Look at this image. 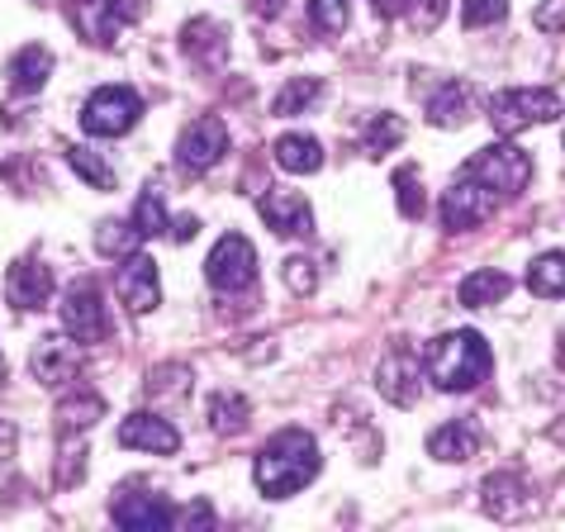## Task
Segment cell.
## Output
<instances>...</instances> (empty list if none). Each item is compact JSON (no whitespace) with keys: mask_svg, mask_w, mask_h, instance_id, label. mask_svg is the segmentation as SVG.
Listing matches in <instances>:
<instances>
[{"mask_svg":"<svg viewBox=\"0 0 565 532\" xmlns=\"http://www.w3.org/2000/svg\"><path fill=\"white\" fill-rule=\"evenodd\" d=\"M181 49L195 67L214 72V67H224V57H228V29L218 20H210V14H200V20H191L181 29Z\"/></svg>","mask_w":565,"mask_h":532,"instance_id":"obj_16","label":"cell"},{"mask_svg":"<svg viewBox=\"0 0 565 532\" xmlns=\"http://www.w3.org/2000/svg\"><path fill=\"white\" fill-rule=\"evenodd\" d=\"M271 152H276V167L290 171V177H313L323 167V143L309 134H280Z\"/></svg>","mask_w":565,"mask_h":532,"instance_id":"obj_22","label":"cell"},{"mask_svg":"<svg viewBox=\"0 0 565 532\" xmlns=\"http://www.w3.org/2000/svg\"><path fill=\"white\" fill-rule=\"evenodd\" d=\"M523 280H527L532 295H542V300H561L565 295V253H542L527 266Z\"/></svg>","mask_w":565,"mask_h":532,"instance_id":"obj_25","label":"cell"},{"mask_svg":"<svg viewBox=\"0 0 565 532\" xmlns=\"http://www.w3.org/2000/svg\"><path fill=\"white\" fill-rule=\"evenodd\" d=\"M257 210L266 219V228L280 233V238H309L313 233V210L300 191H266L257 200Z\"/></svg>","mask_w":565,"mask_h":532,"instance_id":"obj_14","label":"cell"},{"mask_svg":"<svg viewBox=\"0 0 565 532\" xmlns=\"http://www.w3.org/2000/svg\"><path fill=\"white\" fill-rule=\"evenodd\" d=\"M286 286H290L295 295H309V290H313V262L290 257V262H286Z\"/></svg>","mask_w":565,"mask_h":532,"instance_id":"obj_37","label":"cell"},{"mask_svg":"<svg viewBox=\"0 0 565 532\" xmlns=\"http://www.w3.org/2000/svg\"><path fill=\"white\" fill-rule=\"evenodd\" d=\"M62 328H67L76 342H105L109 315H105V295L90 276L72 280L67 295H62Z\"/></svg>","mask_w":565,"mask_h":532,"instance_id":"obj_8","label":"cell"},{"mask_svg":"<svg viewBox=\"0 0 565 532\" xmlns=\"http://www.w3.org/2000/svg\"><path fill=\"white\" fill-rule=\"evenodd\" d=\"M509 290H513V280H509L504 272H470V276L461 280L457 300H461L466 309H490V305L504 300Z\"/></svg>","mask_w":565,"mask_h":532,"instance_id":"obj_23","label":"cell"},{"mask_svg":"<svg viewBox=\"0 0 565 532\" xmlns=\"http://www.w3.org/2000/svg\"><path fill=\"white\" fill-rule=\"evenodd\" d=\"M0 385H6V357H0Z\"/></svg>","mask_w":565,"mask_h":532,"instance_id":"obj_45","label":"cell"},{"mask_svg":"<svg viewBox=\"0 0 565 532\" xmlns=\"http://www.w3.org/2000/svg\"><path fill=\"white\" fill-rule=\"evenodd\" d=\"M115 295L129 315H152L162 300V280H157V262L148 253H129L115 266Z\"/></svg>","mask_w":565,"mask_h":532,"instance_id":"obj_10","label":"cell"},{"mask_svg":"<svg viewBox=\"0 0 565 532\" xmlns=\"http://www.w3.org/2000/svg\"><path fill=\"white\" fill-rule=\"evenodd\" d=\"M143 115V100L129 86H100L90 91V100L82 105V129L90 138H124Z\"/></svg>","mask_w":565,"mask_h":532,"instance_id":"obj_6","label":"cell"},{"mask_svg":"<svg viewBox=\"0 0 565 532\" xmlns=\"http://www.w3.org/2000/svg\"><path fill=\"white\" fill-rule=\"evenodd\" d=\"M461 171H470L476 181H484L499 200H513V195H523V191H527V181H532V158H527L523 148H513L509 138H504V143L480 148Z\"/></svg>","mask_w":565,"mask_h":532,"instance_id":"obj_4","label":"cell"},{"mask_svg":"<svg viewBox=\"0 0 565 532\" xmlns=\"http://www.w3.org/2000/svg\"><path fill=\"white\" fill-rule=\"evenodd\" d=\"M247 418H253V404H247L243 395H233V390H218V395L210 400V428L214 433L233 437V433L247 428Z\"/></svg>","mask_w":565,"mask_h":532,"instance_id":"obj_26","label":"cell"},{"mask_svg":"<svg viewBox=\"0 0 565 532\" xmlns=\"http://www.w3.org/2000/svg\"><path fill=\"white\" fill-rule=\"evenodd\" d=\"M399 138H404V119L399 115H375L371 129H366V152L371 158H385L390 148H399Z\"/></svg>","mask_w":565,"mask_h":532,"instance_id":"obj_32","label":"cell"},{"mask_svg":"<svg viewBox=\"0 0 565 532\" xmlns=\"http://www.w3.org/2000/svg\"><path fill=\"white\" fill-rule=\"evenodd\" d=\"M6 76H10L14 96H34V91H43V82L53 76V53L43 49V43H24V49L6 62Z\"/></svg>","mask_w":565,"mask_h":532,"instance_id":"obj_19","label":"cell"},{"mask_svg":"<svg viewBox=\"0 0 565 532\" xmlns=\"http://www.w3.org/2000/svg\"><path fill=\"white\" fill-rule=\"evenodd\" d=\"M537 29L542 34H565V0H542L537 6Z\"/></svg>","mask_w":565,"mask_h":532,"instance_id":"obj_38","label":"cell"},{"mask_svg":"<svg viewBox=\"0 0 565 532\" xmlns=\"http://www.w3.org/2000/svg\"><path fill=\"white\" fill-rule=\"evenodd\" d=\"M319 476V443L305 428H280L271 443L262 447L253 466V485L266 499H290Z\"/></svg>","mask_w":565,"mask_h":532,"instance_id":"obj_1","label":"cell"},{"mask_svg":"<svg viewBox=\"0 0 565 532\" xmlns=\"http://www.w3.org/2000/svg\"><path fill=\"white\" fill-rule=\"evenodd\" d=\"M470 119V91L461 82L443 86L437 96L428 100V124H437V129H461V124Z\"/></svg>","mask_w":565,"mask_h":532,"instance_id":"obj_24","label":"cell"},{"mask_svg":"<svg viewBox=\"0 0 565 532\" xmlns=\"http://www.w3.org/2000/svg\"><path fill=\"white\" fill-rule=\"evenodd\" d=\"M205 280L214 290H247L257 280V247L243 238V233H224V238L214 243V253L205 257Z\"/></svg>","mask_w":565,"mask_h":532,"instance_id":"obj_7","label":"cell"},{"mask_svg":"<svg viewBox=\"0 0 565 532\" xmlns=\"http://www.w3.org/2000/svg\"><path fill=\"white\" fill-rule=\"evenodd\" d=\"M109 519H115L119 528H129V532H148V528H171L177 513H171L157 494H124Z\"/></svg>","mask_w":565,"mask_h":532,"instance_id":"obj_20","label":"cell"},{"mask_svg":"<svg viewBox=\"0 0 565 532\" xmlns=\"http://www.w3.org/2000/svg\"><path fill=\"white\" fill-rule=\"evenodd\" d=\"M395 200H399V214L404 219H423V210H428V200H423V181L414 167H399L395 171Z\"/></svg>","mask_w":565,"mask_h":532,"instance_id":"obj_31","label":"cell"},{"mask_svg":"<svg viewBox=\"0 0 565 532\" xmlns=\"http://www.w3.org/2000/svg\"><path fill=\"white\" fill-rule=\"evenodd\" d=\"M171 238H177V243H191L195 238V233H200V219L195 214H177V219H171Z\"/></svg>","mask_w":565,"mask_h":532,"instance_id":"obj_39","label":"cell"},{"mask_svg":"<svg viewBox=\"0 0 565 532\" xmlns=\"http://www.w3.org/2000/svg\"><path fill=\"white\" fill-rule=\"evenodd\" d=\"M143 14V0H67V24L90 49H109Z\"/></svg>","mask_w":565,"mask_h":532,"instance_id":"obj_3","label":"cell"},{"mask_svg":"<svg viewBox=\"0 0 565 532\" xmlns=\"http://www.w3.org/2000/svg\"><path fill=\"white\" fill-rule=\"evenodd\" d=\"M494 205H499V195L490 191V185L476 181L470 171H461V177L447 185V195H443V224L451 233L476 228V224H484V219L494 214Z\"/></svg>","mask_w":565,"mask_h":532,"instance_id":"obj_11","label":"cell"},{"mask_svg":"<svg viewBox=\"0 0 565 532\" xmlns=\"http://www.w3.org/2000/svg\"><path fill=\"white\" fill-rule=\"evenodd\" d=\"M309 20L319 34H342L348 29V0H309Z\"/></svg>","mask_w":565,"mask_h":532,"instance_id":"obj_34","label":"cell"},{"mask_svg":"<svg viewBox=\"0 0 565 532\" xmlns=\"http://www.w3.org/2000/svg\"><path fill=\"white\" fill-rule=\"evenodd\" d=\"M253 10L262 14V20H276V14L286 10V0H253Z\"/></svg>","mask_w":565,"mask_h":532,"instance_id":"obj_42","label":"cell"},{"mask_svg":"<svg viewBox=\"0 0 565 532\" xmlns=\"http://www.w3.org/2000/svg\"><path fill=\"white\" fill-rule=\"evenodd\" d=\"M371 10L381 14V20H395V14H404V0H371Z\"/></svg>","mask_w":565,"mask_h":532,"instance_id":"obj_41","label":"cell"},{"mask_svg":"<svg viewBox=\"0 0 565 532\" xmlns=\"http://www.w3.org/2000/svg\"><path fill=\"white\" fill-rule=\"evenodd\" d=\"M76 342V338H72ZM67 338H39L34 342V357H29V371H34L39 385L49 390H62V385H76V375H82V352L72 348Z\"/></svg>","mask_w":565,"mask_h":532,"instance_id":"obj_13","label":"cell"},{"mask_svg":"<svg viewBox=\"0 0 565 532\" xmlns=\"http://www.w3.org/2000/svg\"><path fill=\"white\" fill-rule=\"evenodd\" d=\"M428 375L437 390H457V395H466V390H476L484 375H490V342H484L476 328H457V333H443L433 338L428 348Z\"/></svg>","mask_w":565,"mask_h":532,"instance_id":"obj_2","label":"cell"},{"mask_svg":"<svg viewBox=\"0 0 565 532\" xmlns=\"http://www.w3.org/2000/svg\"><path fill=\"white\" fill-rule=\"evenodd\" d=\"M480 504H484V513L490 519H518V513L527 509V485L518 480L513 471H499V476H490L480 485Z\"/></svg>","mask_w":565,"mask_h":532,"instance_id":"obj_21","label":"cell"},{"mask_svg":"<svg viewBox=\"0 0 565 532\" xmlns=\"http://www.w3.org/2000/svg\"><path fill=\"white\" fill-rule=\"evenodd\" d=\"M138 243H143V233H138L134 224H100L96 228V253L100 257H129V253H138Z\"/></svg>","mask_w":565,"mask_h":532,"instance_id":"obj_29","label":"cell"},{"mask_svg":"<svg viewBox=\"0 0 565 532\" xmlns=\"http://www.w3.org/2000/svg\"><path fill=\"white\" fill-rule=\"evenodd\" d=\"M62 158H67V167L76 171V177H86L90 185H96V191H115V167H109L105 158H96V152H90V148L72 143L67 152H62Z\"/></svg>","mask_w":565,"mask_h":532,"instance_id":"obj_28","label":"cell"},{"mask_svg":"<svg viewBox=\"0 0 565 532\" xmlns=\"http://www.w3.org/2000/svg\"><path fill=\"white\" fill-rule=\"evenodd\" d=\"M181 519H185V523H200V528H214V509H210V504H191V509L181 513Z\"/></svg>","mask_w":565,"mask_h":532,"instance_id":"obj_40","label":"cell"},{"mask_svg":"<svg viewBox=\"0 0 565 532\" xmlns=\"http://www.w3.org/2000/svg\"><path fill=\"white\" fill-rule=\"evenodd\" d=\"M556 115H561V96L556 91H542V86H518V91L490 96V124L504 138L527 129V124H552Z\"/></svg>","mask_w":565,"mask_h":532,"instance_id":"obj_5","label":"cell"},{"mask_svg":"<svg viewBox=\"0 0 565 532\" xmlns=\"http://www.w3.org/2000/svg\"><path fill=\"white\" fill-rule=\"evenodd\" d=\"M423 371H428V362H423L414 348L395 342V348L381 357V366H375V390H381L395 409H409L423 395Z\"/></svg>","mask_w":565,"mask_h":532,"instance_id":"obj_9","label":"cell"},{"mask_svg":"<svg viewBox=\"0 0 565 532\" xmlns=\"http://www.w3.org/2000/svg\"><path fill=\"white\" fill-rule=\"evenodd\" d=\"M134 228L143 233V238H157V233L171 228V219H167V210H162V195H157V191L138 195V205H134Z\"/></svg>","mask_w":565,"mask_h":532,"instance_id":"obj_30","label":"cell"},{"mask_svg":"<svg viewBox=\"0 0 565 532\" xmlns=\"http://www.w3.org/2000/svg\"><path fill=\"white\" fill-rule=\"evenodd\" d=\"M556 362L565 366V328H561V348H556Z\"/></svg>","mask_w":565,"mask_h":532,"instance_id":"obj_44","label":"cell"},{"mask_svg":"<svg viewBox=\"0 0 565 532\" xmlns=\"http://www.w3.org/2000/svg\"><path fill=\"white\" fill-rule=\"evenodd\" d=\"M119 443L134 451H152V457H171V451L181 447V433L157 414H129L119 424Z\"/></svg>","mask_w":565,"mask_h":532,"instance_id":"obj_17","label":"cell"},{"mask_svg":"<svg viewBox=\"0 0 565 532\" xmlns=\"http://www.w3.org/2000/svg\"><path fill=\"white\" fill-rule=\"evenodd\" d=\"M10 447H14V428H6V433H0V461L10 457Z\"/></svg>","mask_w":565,"mask_h":532,"instance_id":"obj_43","label":"cell"},{"mask_svg":"<svg viewBox=\"0 0 565 532\" xmlns=\"http://www.w3.org/2000/svg\"><path fill=\"white\" fill-rule=\"evenodd\" d=\"M504 14H509V0H461V20H466V29L499 24Z\"/></svg>","mask_w":565,"mask_h":532,"instance_id":"obj_36","label":"cell"},{"mask_svg":"<svg viewBox=\"0 0 565 532\" xmlns=\"http://www.w3.org/2000/svg\"><path fill=\"white\" fill-rule=\"evenodd\" d=\"M224 152H228V129H224V119L200 115L191 129L181 134L177 162H181V171H210L218 158H224Z\"/></svg>","mask_w":565,"mask_h":532,"instance_id":"obj_12","label":"cell"},{"mask_svg":"<svg viewBox=\"0 0 565 532\" xmlns=\"http://www.w3.org/2000/svg\"><path fill=\"white\" fill-rule=\"evenodd\" d=\"M319 96H323V82H319V76H300V82H290V86L271 100V115H280V119L309 115V109L319 105Z\"/></svg>","mask_w":565,"mask_h":532,"instance_id":"obj_27","label":"cell"},{"mask_svg":"<svg viewBox=\"0 0 565 532\" xmlns=\"http://www.w3.org/2000/svg\"><path fill=\"white\" fill-rule=\"evenodd\" d=\"M6 300L14 309H24V315L29 309L39 315V309L53 300V272L39 257H20L10 266V276H6Z\"/></svg>","mask_w":565,"mask_h":532,"instance_id":"obj_15","label":"cell"},{"mask_svg":"<svg viewBox=\"0 0 565 532\" xmlns=\"http://www.w3.org/2000/svg\"><path fill=\"white\" fill-rule=\"evenodd\" d=\"M447 10H451V0H404V14H409L414 34H433V29L447 20Z\"/></svg>","mask_w":565,"mask_h":532,"instance_id":"obj_33","label":"cell"},{"mask_svg":"<svg viewBox=\"0 0 565 532\" xmlns=\"http://www.w3.org/2000/svg\"><path fill=\"white\" fill-rule=\"evenodd\" d=\"M105 414V400L100 395H82V400H67V404H62V409H57V418H62V428H90V424H96V418Z\"/></svg>","mask_w":565,"mask_h":532,"instance_id":"obj_35","label":"cell"},{"mask_svg":"<svg viewBox=\"0 0 565 532\" xmlns=\"http://www.w3.org/2000/svg\"><path fill=\"white\" fill-rule=\"evenodd\" d=\"M428 457L437 461H470V457H480V428H476V418H451V424L443 428H433L428 433Z\"/></svg>","mask_w":565,"mask_h":532,"instance_id":"obj_18","label":"cell"}]
</instances>
